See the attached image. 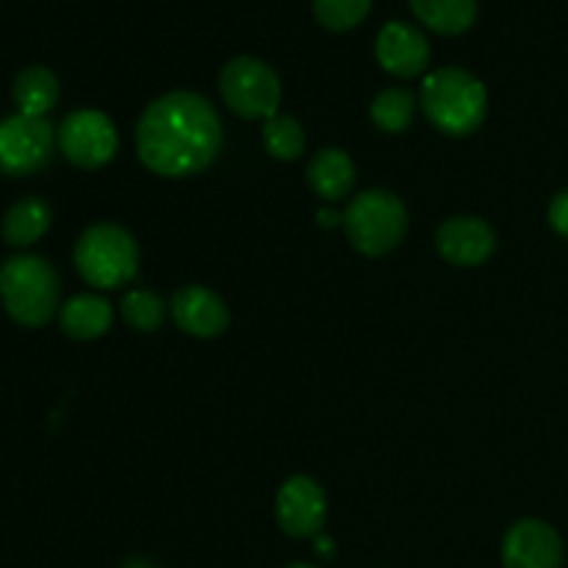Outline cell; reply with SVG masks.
I'll return each instance as SVG.
<instances>
[{
  "mask_svg": "<svg viewBox=\"0 0 568 568\" xmlns=\"http://www.w3.org/2000/svg\"><path fill=\"white\" fill-rule=\"evenodd\" d=\"M222 125L214 105L194 92H170L144 109L136 125L139 159L161 178L203 172L216 159Z\"/></svg>",
  "mask_w": 568,
  "mask_h": 568,
  "instance_id": "obj_1",
  "label": "cell"
},
{
  "mask_svg": "<svg viewBox=\"0 0 568 568\" xmlns=\"http://www.w3.org/2000/svg\"><path fill=\"white\" fill-rule=\"evenodd\" d=\"M486 87L460 67L430 72L422 87V109L427 120L447 136H469L486 120Z\"/></svg>",
  "mask_w": 568,
  "mask_h": 568,
  "instance_id": "obj_2",
  "label": "cell"
},
{
  "mask_svg": "<svg viewBox=\"0 0 568 568\" xmlns=\"http://www.w3.org/2000/svg\"><path fill=\"white\" fill-rule=\"evenodd\" d=\"M59 275L42 255H14L0 266V303L26 327H42L59 311Z\"/></svg>",
  "mask_w": 568,
  "mask_h": 568,
  "instance_id": "obj_3",
  "label": "cell"
},
{
  "mask_svg": "<svg viewBox=\"0 0 568 568\" xmlns=\"http://www.w3.org/2000/svg\"><path fill=\"white\" fill-rule=\"evenodd\" d=\"M139 247L131 231L114 222H100L81 233L75 244V266L94 288H120L133 281Z\"/></svg>",
  "mask_w": 568,
  "mask_h": 568,
  "instance_id": "obj_4",
  "label": "cell"
},
{
  "mask_svg": "<svg viewBox=\"0 0 568 568\" xmlns=\"http://www.w3.org/2000/svg\"><path fill=\"white\" fill-rule=\"evenodd\" d=\"M344 231L358 253L377 258L392 253L403 242L408 231V211L403 200L386 189L364 192L349 203L344 214Z\"/></svg>",
  "mask_w": 568,
  "mask_h": 568,
  "instance_id": "obj_5",
  "label": "cell"
},
{
  "mask_svg": "<svg viewBox=\"0 0 568 568\" xmlns=\"http://www.w3.org/2000/svg\"><path fill=\"white\" fill-rule=\"evenodd\" d=\"M220 92L244 120H272L281 105V78L261 59L239 55L222 70Z\"/></svg>",
  "mask_w": 568,
  "mask_h": 568,
  "instance_id": "obj_6",
  "label": "cell"
},
{
  "mask_svg": "<svg viewBox=\"0 0 568 568\" xmlns=\"http://www.w3.org/2000/svg\"><path fill=\"white\" fill-rule=\"evenodd\" d=\"M53 155V125L44 116L14 114L0 122V172L26 178L44 170Z\"/></svg>",
  "mask_w": 568,
  "mask_h": 568,
  "instance_id": "obj_7",
  "label": "cell"
},
{
  "mask_svg": "<svg viewBox=\"0 0 568 568\" xmlns=\"http://www.w3.org/2000/svg\"><path fill=\"white\" fill-rule=\"evenodd\" d=\"M59 148L70 164L81 170H98L114 159L120 136H116L114 122L103 111L78 109L61 122Z\"/></svg>",
  "mask_w": 568,
  "mask_h": 568,
  "instance_id": "obj_8",
  "label": "cell"
},
{
  "mask_svg": "<svg viewBox=\"0 0 568 568\" xmlns=\"http://www.w3.org/2000/svg\"><path fill=\"white\" fill-rule=\"evenodd\" d=\"M277 525L292 538H314L325 527L327 497L325 488L311 477H292L277 491Z\"/></svg>",
  "mask_w": 568,
  "mask_h": 568,
  "instance_id": "obj_9",
  "label": "cell"
},
{
  "mask_svg": "<svg viewBox=\"0 0 568 568\" xmlns=\"http://www.w3.org/2000/svg\"><path fill=\"white\" fill-rule=\"evenodd\" d=\"M564 541L547 521L521 519L505 532V568H564Z\"/></svg>",
  "mask_w": 568,
  "mask_h": 568,
  "instance_id": "obj_10",
  "label": "cell"
},
{
  "mask_svg": "<svg viewBox=\"0 0 568 568\" xmlns=\"http://www.w3.org/2000/svg\"><path fill=\"white\" fill-rule=\"evenodd\" d=\"M375 55L386 72L397 78H416L430 64V42L408 22H386L377 33Z\"/></svg>",
  "mask_w": 568,
  "mask_h": 568,
  "instance_id": "obj_11",
  "label": "cell"
},
{
  "mask_svg": "<svg viewBox=\"0 0 568 568\" xmlns=\"http://www.w3.org/2000/svg\"><path fill=\"white\" fill-rule=\"evenodd\" d=\"M436 247L455 266H477L497 250V233L480 216H453L436 233Z\"/></svg>",
  "mask_w": 568,
  "mask_h": 568,
  "instance_id": "obj_12",
  "label": "cell"
},
{
  "mask_svg": "<svg viewBox=\"0 0 568 568\" xmlns=\"http://www.w3.org/2000/svg\"><path fill=\"white\" fill-rule=\"evenodd\" d=\"M172 316L175 325L194 338H216L231 325L225 300L205 286H183L175 292Z\"/></svg>",
  "mask_w": 568,
  "mask_h": 568,
  "instance_id": "obj_13",
  "label": "cell"
},
{
  "mask_svg": "<svg viewBox=\"0 0 568 568\" xmlns=\"http://www.w3.org/2000/svg\"><path fill=\"white\" fill-rule=\"evenodd\" d=\"M308 183L320 197L342 200L355 186V164L344 150L325 148L311 159Z\"/></svg>",
  "mask_w": 568,
  "mask_h": 568,
  "instance_id": "obj_14",
  "label": "cell"
},
{
  "mask_svg": "<svg viewBox=\"0 0 568 568\" xmlns=\"http://www.w3.org/2000/svg\"><path fill=\"white\" fill-rule=\"evenodd\" d=\"M59 320L67 336L78 338V342H92L109 331L114 314H111V305L98 294H78V297L67 300Z\"/></svg>",
  "mask_w": 568,
  "mask_h": 568,
  "instance_id": "obj_15",
  "label": "cell"
},
{
  "mask_svg": "<svg viewBox=\"0 0 568 568\" xmlns=\"http://www.w3.org/2000/svg\"><path fill=\"white\" fill-rule=\"evenodd\" d=\"M410 11L422 26L442 37H458L477 20V0H410Z\"/></svg>",
  "mask_w": 568,
  "mask_h": 568,
  "instance_id": "obj_16",
  "label": "cell"
},
{
  "mask_svg": "<svg viewBox=\"0 0 568 568\" xmlns=\"http://www.w3.org/2000/svg\"><path fill=\"white\" fill-rule=\"evenodd\" d=\"M53 211L42 197H26L11 205L3 216V239L14 247H31L48 233Z\"/></svg>",
  "mask_w": 568,
  "mask_h": 568,
  "instance_id": "obj_17",
  "label": "cell"
},
{
  "mask_svg": "<svg viewBox=\"0 0 568 568\" xmlns=\"http://www.w3.org/2000/svg\"><path fill=\"white\" fill-rule=\"evenodd\" d=\"M14 103L20 114L44 116L59 103V78L48 67H28L14 78Z\"/></svg>",
  "mask_w": 568,
  "mask_h": 568,
  "instance_id": "obj_18",
  "label": "cell"
},
{
  "mask_svg": "<svg viewBox=\"0 0 568 568\" xmlns=\"http://www.w3.org/2000/svg\"><path fill=\"white\" fill-rule=\"evenodd\" d=\"M416 111V98L410 89H386L375 98L372 103V120L381 131L386 133H403L408 131L410 122H414Z\"/></svg>",
  "mask_w": 568,
  "mask_h": 568,
  "instance_id": "obj_19",
  "label": "cell"
},
{
  "mask_svg": "<svg viewBox=\"0 0 568 568\" xmlns=\"http://www.w3.org/2000/svg\"><path fill=\"white\" fill-rule=\"evenodd\" d=\"M264 144L275 159L294 161L305 150V131L294 116L275 114L264 125Z\"/></svg>",
  "mask_w": 568,
  "mask_h": 568,
  "instance_id": "obj_20",
  "label": "cell"
},
{
  "mask_svg": "<svg viewBox=\"0 0 568 568\" xmlns=\"http://www.w3.org/2000/svg\"><path fill=\"white\" fill-rule=\"evenodd\" d=\"M166 308L161 303L159 294L148 292V288H136V292L122 297V320L139 333H153L164 325Z\"/></svg>",
  "mask_w": 568,
  "mask_h": 568,
  "instance_id": "obj_21",
  "label": "cell"
},
{
  "mask_svg": "<svg viewBox=\"0 0 568 568\" xmlns=\"http://www.w3.org/2000/svg\"><path fill=\"white\" fill-rule=\"evenodd\" d=\"M372 0H314V17L327 31H353L366 20Z\"/></svg>",
  "mask_w": 568,
  "mask_h": 568,
  "instance_id": "obj_22",
  "label": "cell"
},
{
  "mask_svg": "<svg viewBox=\"0 0 568 568\" xmlns=\"http://www.w3.org/2000/svg\"><path fill=\"white\" fill-rule=\"evenodd\" d=\"M549 225H552L555 233L568 239V189L555 194L552 203H549Z\"/></svg>",
  "mask_w": 568,
  "mask_h": 568,
  "instance_id": "obj_23",
  "label": "cell"
},
{
  "mask_svg": "<svg viewBox=\"0 0 568 568\" xmlns=\"http://www.w3.org/2000/svg\"><path fill=\"white\" fill-rule=\"evenodd\" d=\"M320 220L322 225H338V214H333V211H320Z\"/></svg>",
  "mask_w": 568,
  "mask_h": 568,
  "instance_id": "obj_24",
  "label": "cell"
},
{
  "mask_svg": "<svg viewBox=\"0 0 568 568\" xmlns=\"http://www.w3.org/2000/svg\"><path fill=\"white\" fill-rule=\"evenodd\" d=\"M286 568H316V566H311V564H300V560H297V564H288Z\"/></svg>",
  "mask_w": 568,
  "mask_h": 568,
  "instance_id": "obj_25",
  "label": "cell"
}]
</instances>
